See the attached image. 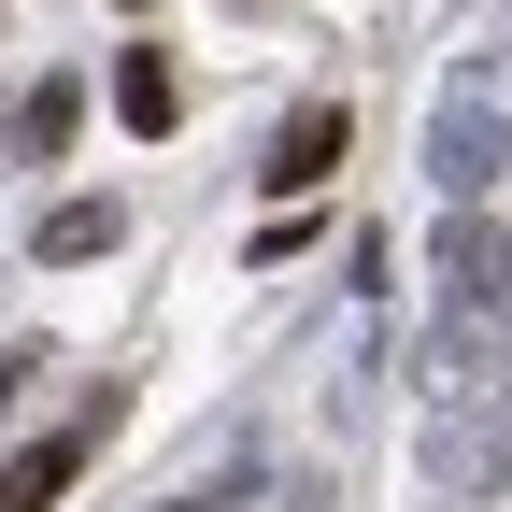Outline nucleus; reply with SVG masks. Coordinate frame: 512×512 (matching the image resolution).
I'll list each match as a JSON object with an SVG mask.
<instances>
[{"label": "nucleus", "instance_id": "nucleus-1", "mask_svg": "<svg viewBox=\"0 0 512 512\" xmlns=\"http://www.w3.org/2000/svg\"><path fill=\"white\" fill-rule=\"evenodd\" d=\"M498 171H512V43H498V57H456V86H441V114H427V185H441V214H470Z\"/></svg>", "mask_w": 512, "mask_h": 512}, {"label": "nucleus", "instance_id": "nucleus-2", "mask_svg": "<svg viewBox=\"0 0 512 512\" xmlns=\"http://www.w3.org/2000/svg\"><path fill=\"white\" fill-rule=\"evenodd\" d=\"M441 313H470V328H498V313H512V228L441 214Z\"/></svg>", "mask_w": 512, "mask_h": 512}, {"label": "nucleus", "instance_id": "nucleus-3", "mask_svg": "<svg viewBox=\"0 0 512 512\" xmlns=\"http://www.w3.org/2000/svg\"><path fill=\"white\" fill-rule=\"evenodd\" d=\"M427 470H441V484H456V498H484V484L512 470V441H498V427H484V413L456 399V413H427Z\"/></svg>", "mask_w": 512, "mask_h": 512}, {"label": "nucleus", "instance_id": "nucleus-4", "mask_svg": "<svg viewBox=\"0 0 512 512\" xmlns=\"http://www.w3.org/2000/svg\"><path fill=\"white\" fill-rule=\"evenodd\" d=\"M328 171H342V100H299L285 143H271V185H285V200H313Z\"/></svg>", "mask_w": 512, "mask_h": 512}, {"label": "nucleus", "instance_id": "nucleus-5", "mask_svg": "<svg viewBox=\"0 0 512 512\" xmlns=\"http://www.w3.org/2000/svg\"><path fill=\"white\" fill-rule=\"evenodd\" d=\"M29 242L57 256V271H86V256H114V200H57V214H43Z\"/></svg>", "mask_w": 512, "mask_h": 512}, {"label": "nucleus", "instance_id": "nucleus-6", "mask_svg": "<svg viewBox=\"0 0 512 512\" xmlns=\"http://www.w3.org/2000/svg\"><path fill=\"white\" fill-rule=\"evenodd\" d=\"M114 114H128V128H171V114H185V86L157 72V57H114Z\"/></svg>", "mask_w": 512, "mask_h": 512}, {"label": "nucleus", "instance_id": "nucleus-7", "mask_svg": "<svg viewBox=\"0 0 512 512\" xmlns=\"http://www.w3.org/2000/svg\"><path fill=\"white\" fill-rule=\"evenodd\" d=\"M72 456H86V441H29V456L0 470V512H29V498H57V484H72Z\"/></svg>", "mask_w": 512, "mask_h": 512}, {"label": "nucleus", "instance_id": "nucleus-8", "mask_svg": "<svg viewBox=\"0 0 512 512\" xmlns=\"http://www.w3.org/2000/svg\"><path fill=\"white\" fill-rule=\"evenodd\" d=\"M72 128H86V100H72V86H43V100L15 114V143H29V157H72Z\"/></svg>", "mask_w": 512, "mask_h": 512}, {"label": "nucleus", "instance_id": "nucleus-9", "mask_svg": "<svg viewBox=\"0 0 512 512\" xmlns=\"http://www.w3.org/2000/svg\"><path fill=\"white\" fill-rule=\"evenodd\" d=\"M15 384H29V356H0V413H15Z\"/></svg>", "mask_w": 512, "mask_h": 512}]
</instances>
